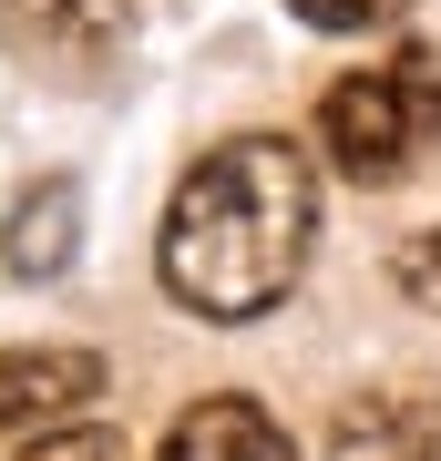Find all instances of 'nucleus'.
Here are the masks:
<instances>
[{"instance_id":"f257e3e1","label":"nucleus","mask_w":441,"mask_h":461,"mask_svg":"<svg viewBox=\"0 0 441 461\" xmlns=\"http://www.w3.org/2000/svg\"><path fill=\"white\" fill-rule=\"evenodd\" d=\"M318 247V175L288 133H236L185 165L164 205V287L196 318H267L308 277Z\"/></svg>"},{"instance_id":"f03ea898","label":"nucleus","mask_w":441,"mask_h":461,"mask_svg":"<svg viewBox=\"0 0 441 461\" xmlns=\"http://www.w3.org/2000/svg\"><path fill=\"white\" fill-rule=\"evenodd\" d=\"M431 144H441V62L431 51H390V62L328 83V103H318V154L360 185L410 175Z\"/></svg>"},{"instance_id":"7ed1b4c3","label":"nucleus","mask_w":441,"mask_h":461,"mask_svg":"<svg viewBox=\"0 0 441 461\" xmlns=\"http://www.w3.org/2000/svg\"><path fill=\"white\" fill-rule=\"evenodd\" d=\"M0 32L51 83H103L133 51V0H0Z\"/></svg>"},{"instance_id":"20e7f679","label":"nucleus","mask_w":441,"mask_h":461,"mask_svg":"<svg viewBox=\"0 0 441 461\" xmlns=\"http://www.w3.org/2000/svg\"><path fill=\"white\" fill-rule=\"evenodd\" d=\"M103 359L93 348H0V430H62L93 411Z\"/></svg>"},{"instance_id":"39448f33","label":"nucleus","mask_w":441,"mask_h":461,"mask_svg":"<svg viewBox=\"0 0 441 461\" xmlns=\"http://www.w3.org/2000/svg\"><path fill=\"white\" fill-rule=\"evenodd\" d=\"M154 461H298V441L257 411V400H196V411L164 430Z\"/></svg>"},{"instance_id":"423d86ee","label":"nucleus","mask_w":441,"mask_h":461,"mask_svg":"<svg viewBox=\"0 0 441 461\" xmlns=\"http://www.w3.org/2000/svg\"><path fill=\"white\" fill-rule=\"evenodd\" d=\"M72 236H82V195H72V185H32L21 215H11V277L72 267Z\"/></svg>"},{"instance_id":"0eeeda50","label":"nucleus","mask_w":441,"mask_h":461,"mask_svg":"<svg viewBox=\"0 0 441 461\" xmlns=\"http://www.w3.org/2000/svg\"><path fill=\"white\" fill-rule=\"evenodd\" d=\"M11 461H124V441H114V430H93V420H62V430H32Z\"/></svg>"},{"instance_id":"6e6552de","label":"nucleus","mask_w":441,"mask_h":461,"mask_svg":"<svg viewBox=\"0 0 441 461\" xmlns=\"http://www.w3.org/2000/svg\"><path fill=\"white\" fill-rule=\"evenodd\" d=\"M308 32H380V21H400V0H288Z\"/></svg>"},{"instance_id":"1a4fd4ad","label":"nucleus","mask_w":441,"mask_h":461,"mask_svg":"<svg viewBox=\"0 0 441 461\" xmlns=\"http://www.w3.org/2000/svg\"><path fill=\"white\" fill-rule=\"evenodd\" d=\"M400 287L421 297V308H441V226H421V236L400 247Z\"/></svg>"}]
</instances>
